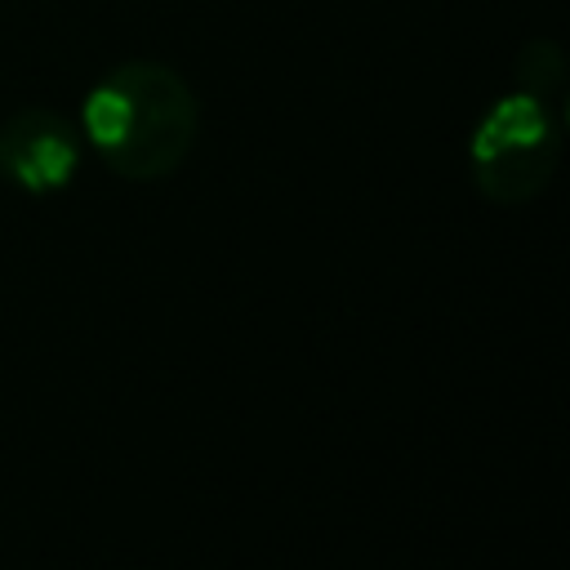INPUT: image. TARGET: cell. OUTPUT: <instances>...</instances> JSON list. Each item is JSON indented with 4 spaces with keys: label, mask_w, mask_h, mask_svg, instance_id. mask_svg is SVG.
<instances>
[{
    "label": "cell",
    "mask_w": 570,
    "mask_h": 570,
    "mask_svg": "<svg viewBox=\"0 0 570 570\" xmlns=\"http://www.w3.org/2000/svg\"><path fill=\"white\" fill-rule=\"evenodd\" d=\"M76 129L116 178L160 183L191 156L200 102L169 62L129 58L89 85Z\"/></svg>",
    "instance_id": "1"
},
{
    "label": "cell",
    "mask_w": 570,
    "mask_h": 570,
    "mask_svg": "<svg viewBox=\"0 0 570 570\" xmlns=\"http://www.w3.org/2000/svg\"><path fill=\"white\" fill-rule=\"evenodd\" d=\"M566 94L517 80L499 94L468 134V169L490 205H525L557 174L566 138Z\"/></svg>",
    "instance_id": "2"
},
{
    "label": "cell",
    "mask_w": 570,
    "mask_h": 570,
    "mask_svg": "<svg viewBox=\"0 0 570 570\" xmlns=\"http://www.w3.org/2000/svg\"><path fill=\"white\" fill-rule=\"evenodd\" d=\"M80 129L53 107H18L0 120V178L22 196H58L80 169Z\"/></svg>",
    "instance_id": "3"
}]
</instances>
